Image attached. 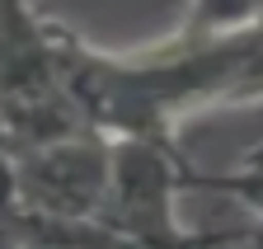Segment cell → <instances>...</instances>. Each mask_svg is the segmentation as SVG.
<instances>
[{"mask_svg":"<svg viewBox=\"0 0 263 249\" xmlns=\"http://www.w3.org/2000/svg\"><path fill=\"white\" fill-rule=\"evenodd\" d=\"M61 71L104 137L170 141L188 108L263 99V19L216 38H179L146 61H113L61 28Z\"/></svg>","mask_w":263,"mask_h":249,"instance_id":"obj_1","label":"cell"},{"mask_svg":"<svg viewBox=\"0 0 263 249\" xmlns=\"http://www.w3.org/2000/svg\"><path fill=\"white\" fill-rule=\"evenodd\" d=\"M183 160L174 141L113 137V188L99 212L127 249H235L254 244V231H183L174 216V193L183 183Z\"/></svg>","mask_w":263,"mask_h":249,"instance_id":"obj_2","label":"cell"},{"mask_svg":"<svg viewBox=\"0 0 263 249\" xmlns=\"http://www.w3.org/2000/svg\"><path fill=\"white\" fill-rule=\"evenodd\" d=\"M19 198L33 212L47 216H76V221H99V212L113 188V137L85 132L57 146L19 150L14 155Z\"/></svg>","mask_w":263,"mask_h":249,"instance_id":"obj_3","label":"cell"},{"mask_svg":"<svg viewBox=\"0 0 263 249\" xmlns=\"http://www.w3.org/2000/svg\"><path fill=\"white\" fill-rule=\"evenodd\" d=\"M183 183H193V188H212V193H230L240 198L249 212H254V244L249 249H263V160L254 155V160L235 174H197V169H183Z\"/></svg>","mask_w":263,"mask_h":249,"instance_id":"obj_4","label":"cell"},{"mask_svg":"<svg viewBox=\"0 0 263 249\" xmlns=\"http://www.w3.org/2000/svg\"><path fill=\"white\" fill-rule=\"evenodd\" d=\"M263 19V0H193V14L179 38H216Z\"/></svg>","mask_w":263,"mask_h":249,"instance_id":"obj_5","label":"cell"},{"mask_svg":"<svg viewBox=\"0 0 263 249\" xmlns=\"http://www.w3.org/2000/svg\"><path fill=\"white\" fill-rule=\"evenodd\" d=\"M0 249H24V240H19V235H14L5 221H0Z\"/></svg>","mask_w":263,"mask_h":249,"instance_id":"obj_6","label":"cell"}]
</instances>
